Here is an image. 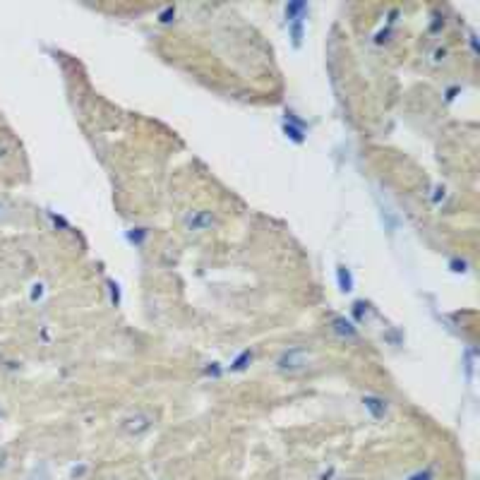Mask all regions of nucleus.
Wrapping results in <instances>:
<instances>
[{"instance_id":"f257e3e1","label":"nucleus","mask_w":480,"mask_h":480,"mask_svg":"<svg viewBox=\"0 0 480 480\" xmlns=\"http://www.w3.org/2000/svg\"><path fill=\"white\" fill-rule=\"evenodd\" d=\"M310 361H312V353H310V349H305V346H291V349H286L281 356L276 358V370H279V373L295 375V373H303V370H308L310 368Z\"/></svg>"},{"instance_id":"f03ea898","label":"nucleus","mask_w":480,"mask_h":480,"mask_svg":"<svg viewBox=\"0 0 480 480\" xmlns=\"http://www.w3.org/2000/svg\"><path fill=\"white\" fill-rule=\"evenodd\" d=\"M151 425H154V416H151L149 411H132V413H127L125 418H120V430H123L127 437L147 435L151 430Z\"/></svg>"},{"instance_id":"7ed1b4c3","label":"nucleus","mask_w":480,"mask_h":480,"mask_svg":"<svg viewBox=\"0 0 480 480\" xmlns=\"http://www.w3.org/2000/svg\"><path fill=\"white\" fill-rule=\"evenodd\" d=\"M183 223L190 233H206L216 226V214L211 209H192L185 214Z\"/></svg>"},{"instance_id":"20e7f679","label":"nucleus","mask_w":480,"mask_h":480,"mask_svg":"<svg viewBox=\"0 0 480 480\" xmlns=\"http://www.w3.org/2000/svg\"><path fill=\"white\" fill-rule=\"evenodd\" d=\"M332 329L334 334H339L341 339H356L358 336V329L353 322H349L346 317H334L332 320Z\"/></svg>"},{"instance_id":"39448f33","label":"nucleus","mask_w":480,"mask_h":480,"mask_svg":"<svg viewBox=\"0 0 480 480\" xmlns=\"http://www.w3.org/2000/svg\"><path fill=\"white\" fill-rule=\"evenodd\" d=\"M363 404H365V409L373 413L375 418H382L387 413V406H385V401L377 399V397H365L363 399Z\"/></svg>"},{"instance_id":"423d86ee","label":"nucleus","mask_w":480,"mask_h":480,"mask_svg":"<svg viewBox=\"0 0 480 480\" xmlns=\"http://www.w3.org/2000/svg\"><path fill=\"white\" fill-rule=\"evenodd\" d=\"M406 480H437V471L433 466H425V469H418L411 476H406Z\"/></svg>"},{"instance_id":"0eeeda50","label":"nucleus","mask_w":480,"mask_h":480,"mask_svg":"<svg viewBox=\"0 0 480 480\" xmlns=\"http://www.w3.org/2000/svg\"><path fill=\"white\" fill-rule=\"evenodd\" d=\"M339 279H341V291H351V276H349V271H344V267L339 269Z\"/></svg>"},{"instance_id":"6e6552de","label":"nucleus","mask_w":480,"mask_h":480,"mask_svg":"<svg viewBox=\"0 0 480 480\" xmlns=\"http://www.w3.org/2000/svg\"><path fill=\"white\" fill-rule=\"evenodd\" d=\"M29 480H51V476H48V471H46V469H36Z\"/></svg>"},{"instance_id":"1a4fd4ad","label":"nucleus","mask_w":480,"mask_h":480,"mask_svg":"<svg viewBox=\"0 0 480 480\" xmlns=\"http://www.w3.org/2000/svg\"><path fill=\"white\" fill-rule=\"evenodd\" d=\"M10 156V147L5 142H0V161H5Z\"/></svg>"},{"instance_id":"9d476101","label":"nucleus","mask_w":480,"mask_h":480,"mask_svg":"<svg viewBox=\"0 0 480 480\" xmlns=\"http://www.w3.org/2000/svg\"><path fill=\"white\" fill-rule=\"evenodd\" d=\"M8 204H5V202H0V221H5V216H8Z\"/></svg>"},{"instance_id":"9b49d317","label":"nucleus","mask_w":480,"mask_h":480,"mask_svg":"<svg viewBox=\"0 0 480 480\" xmlns=\"http://www.w3.org/2000/svg\"><path fill=\"white\" fill-rule=\"evenodd\" d=\"M111 480H120V478H111Z\"/></svg>"}]
</instances>
